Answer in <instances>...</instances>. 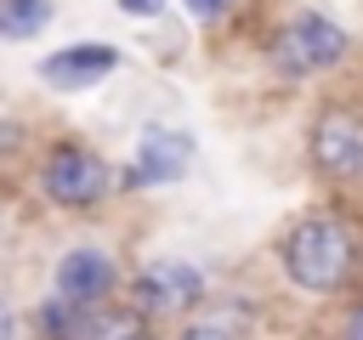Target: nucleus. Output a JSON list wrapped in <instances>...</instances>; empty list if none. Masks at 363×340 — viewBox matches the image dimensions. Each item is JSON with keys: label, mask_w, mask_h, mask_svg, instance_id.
<instances>
[{"label": "nucleus", "mask_w": 363, "mask_h": 340, "mask_svg": "<svg viewBox=\"0 0 363 340\" xmlns=\"http://www.w3.org/2000/svg\"><path fill=\"white\" fill-rule=\"evenodd\" d=\"M284 266H289V278L301 283V289H335L340 278H346V266H352V238H346V227L340 221H329V215H312V221H301L295 232H289V244H284Z\"/></svg>", "instance_id": "obj_1"}, {"label": "nucleus", "mask_w": 363, "mask_h": 340, "mask_svg": "<svg viewBox=\"0 0 363 340\" xmlns=\"http://www.w3.org/2000/svg\"><path fill=\"white\" fill-rule=\"evenodd\" d=\"M340 51H346V40H340V28L329 23V17H295L284 34H278V45H272V57H278V68H289V74H306V68H329V62H340Z\"/></svg>", "instance_id": "obj_2"}, {"label": "nucleus", "mask_w": 363, "mask_h": 340, "mask_svg": "<svg viewBox=\"0 0 363 340\" xmlns=\"http://www.w3.org/2000/svg\"><path fill=\"white\" fill-rule=\"evenodd\" d=\"M108 187V164L85 147H57L51 164H45V193L57 204H96Z\"/></svg>", "instance_id": "obj_3"}, {"label": "nucleus", "mask_w": 363, "mask_h": 340, "mask_svg": "<svg viewBox=\"0 0 363 340\" xmlns=\"http://www.w3.org/2000/svg\"><path fill=\"white\" fill-rule=\"evenodd\" d=\"M312 153H318V170L329 176H357L363 170V119L357 113H323L318 130H312Z\"/></svg>", "instance_id": "obj_4"}, {"label": "nucleus", "mask_w": 363, "mask_h": 340, "mask_svg": "<svg viewBox=\"0 0 363 340\" xmlns=\"http://www.w3.org/2000/svg\"><path fill=\"white\" fill-rule=\"evenodd\" d=\"M113 62H119L113 45H62V51H51V57L40 62V79H45L51 91H85V85L108 79Z\"/></svg>", "instance_id": "obj_5"}, {"label": "nucleus", "mask_w": 363, "mask_h": 340, "mask_svg": "<svg viewBox=\"0 0 363 340\" xmlns=\"http://www.w3.org/2000/svg\"><path fill=\"white\" fill-rule=\"evenodd\" d=\"M113 289V261L102 255V249H68L62 255V266H57V300H68V306H96L102 295Z\"/></svg>", "instance_id": "obj_6"}, {"label": "nucleus", "mask_w": 363, "mask_h": 340, "mask_svg": "<svg viewBox=\"0 0 363 340\" xmlns=\"http://www.w3.org/2000/svg\"><path fill=\"white\" fill-rule=\"evenodd\" d=\"M204 295V278L193 272V266H182V261H159V266H147L142 278H136V300L147 306V312H182V306H193Z\"/></svg>", "instance_id": "obj_7"}, {"label": "nucleus", "mask_w": 363, "mask_h": 340, "mask_svg": "<svg viewBox=\"0 0 363 340\" xmlns=\"http://www.w3.org/2000/svg\"><path fill=\"white\" fill-rule=\"evenodd\" d=\"M187 153L193 142L176 136V130H147L142 147H136V164H130V187H153V181H176L187 170Z\"/></svg>", "instance_id": "obj_8"}, {"label": "nucleus", "mask_w": 363, "mask_h": 340, "mask_svg": "<svg viewBox=\"0 0 363 340\" xmlns=\"http://www.w3.org/2000/svg\"><path fill=\"white\" fill-rule=\"evenodd\" d=\"M68 340H147V323L119 306H79L68 323Z\"/></svg>", "instance_id": "obj_9"}, {"label": "nucleus", "mask_w": 363, "mask_h": 340, "mask_svg": "<svg viewBox=\"0 0 363 340\" xmlns=\"http://www.w3.org/2000/svg\"><path fill=\"white\" fill-rule=\"evenodd\" d=\"M51 23V0H0V34L6 40H28Z\"/></svg>", "instance_id": "obj_10"}, {"label": "nucleus", "mask_w": 363, "mask_h": 340, "mask_svg": "<svg viewBox=\"0 0 363 340\" xmlns=\"http://www.w3.org/2000/svg\"><path fill=\"white\" fill-rule=\"evenodd\" d=\"M182 340H238V334H233L227 323H193V329H187Z\"/></svg>", "instance_id": "obj_11"}, {"label": "nucleus", "mask_w": 363, "mask_h": 340, "mask_svg": "<svg viewBox=\"0 0 363 340\" xmlns=\"http://www.w3.org/2000/svg\"><path fill=\"white\" fill-rule=\"evenodd\" d=\"M187 11H193V17H221L227 0H187Z\"/></svg>", "instance_id": "obj_12"}, {"label": "nucleus", "mask_w": 363, "mask_h": 340, "mask_svg": "<svg viewBox=\"0 0 363 340\" xmlns=\"http://www.w3.org/2000/svg\"><path fill=\"white\" fill-rule=\"evenodd\" d=\"M119 6H125L130 17H153V11H159V0H119Z\"/></svg>", "instance_id": "obj_13"}, {"label": "nucleus", "mask_w": 363, "mask_h": 340, "mask_svg": "<svg viewBox=\"0 0 363 340\" xmlns=\"http://www.w3.org/2000/svg\"><path fill=\"white\" fill-rule=\"evenodd\" d=\"M346 340H363V306H357V317H352V329H346Z\"/></svg>", "instance_id": "obj_14"}, {"label": "nucleus", "mask_w": 363, "mask_h": 340, "mask_svg": "<svg viewBox=\"0 0 363 340\" xmlns=\"http://www.w3.org/2000/svg\"><path fill=\"white\" fill-rule=\"evenodd\" d=\"M0 340H11V312L0 306Z\"/></svg>", "instance_id": "obj_15"}]
</instances>
